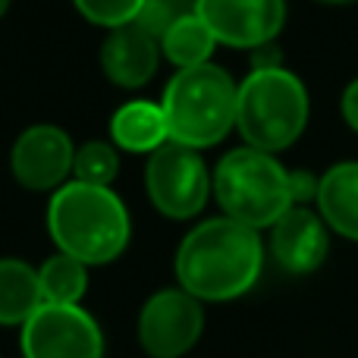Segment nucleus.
<instances>
[{"label":"nucleus","mask_w":358,"mask_h":358,"mask_svg":"<svg viewBox=\"0 0 358 358\" xmlns=\"http://www.w3.org/2000/svg\"><path fill=\"white\" fill-rule=\"evenodd\" d=\"M264 264L258 229L217 217L195 227L176 252V280L198 302H229L255 286Z\"/></svg>","instance_id":"nucleus-1"},{"label":"nucleus","mask_w":358,"mask_h":358,"mask_svg":"<svg viewBox=\"0 0 358 358\" xmlns=\"http://www.w3.org/2000/svg\"><path fill=\"white\" fill-rule=\"evenodd\" d=\"M48 229L63 255L82 264H110L129 245V210L110 185L66 182L48 204Z\"/></svg>","instance_id":"nucleus-2"},{"label":"nucleus","mask_w":358,"mask_h":358,"mask_svg":"<svg viewBox=\"0 0 358 358\" xmlns=\"http://www.w3.org/2000/svg\"><path fill=\"white\" fill-rule=\"evenodd\" d=\"M236 92L239 85L214 63L179 69L161 101L170 142L195 151L217 145L236 126Z\"/></svg>","instance_id":"nucleus-3"},{"label":"nucleus","mask_w":358,"mask_h":358,"mask_svg":"<svg viewBox=\"0 0 358 358\" xmlns=\"http://www.w3.org/2000/svg\"><path fill=\"white\" fill-rule=\"evenodd\" d=\"M308 123V92L283 66H258L236 92V129L252 148L283 151Z\"/></svg>","instance_id":"nucleus-4"},{"label":"nucleus","mask_w":358,"mask_h":358,"mask_svg":"<svg viewBox=\"0 0 358 358\" xmlns=\"http://www.w3.org/2000/svg\"><path fill=\"white\" fill-rule=\"evenodd\" d=\"M223 214L252 229L273 227L296 204L292 173L273 155L258 148H236L217 164L210 176Z\"/></svg>","instance_id":"nucleus-5"},{"label":"nucleus","mask_w":358,"mask_h":358,"mask_svg":"<svg viewBox=\"0 0 358 358\" xmlns=\"http://www.w3.org/2000/svg\"><path fill=\"white\" fill-rule=\"evenodd\" d=\"M145 189L164 217L189 220L204 208L210 195V176L201 155L189 145L164 142L148 155L145 167Z\"/></svg>","instance_id":"nucleus-6"},{"label":"nucleus","mask_w":358,"mask_h":358,"mask_svg":"<svg viewBox=\"0 0 358 358\" xmlns=\"http://www.w3.org/2000/svg\"><path fill=\"white\" fill-rule=\"evenodd\" d=\"M19 343L25 358H104V334L79 305L44 302L22 324Z\"/></svg>","instance_id":"nucleus-7"},{"label":"nucleus","mask_w":358,"mask_h":358,"mask_svg":"<svg viewBox=\"0 0 358 358\" xmlns=\"http://www.w3.org/2000/svg\"><path fill=\"white\" fill-rule=\"evenodd\" d=\"M201 327V302L185 289H164L142 305L138 343L151 358H182L198 343Z\"/></svg>","instance_id":"nucleus-8"},{"label":"nucleus","mask_w":358,"mask_h":358,"mask_svg":"<svg viewBox=\"0 0 358 358\" xmlns=\"http://www.w3.org/2000/svg\"><path fill=\"white\" fill-rule=\"evenodd\" d=\"M195 13L204 19L217 44L261 48L283 29L286 0H195Z\"/></svg>","instance_id":"nucleus-9"},{"label":"nucleus","mask_w":358,"mask_h":358,"mask_svg":"<svg viewBox=\"0 0 358 358\" xmlns=\"http://www.w3.org/2000/svg\"><path fill=\"white\" fill-rule=\"evenodd\" d=\"M76 148L60 126H29L13 145V176L31 192H57L73 173Z\"/></svg>","instance_id":"nucleus-10"},{"label":"nucleus","mask_w":358,"mask_h":358,"mask_svg":"<svg viewBox=\"0 0 358 358\" xmlns=\"http://www.w3.org/2000/svg\"><path fill=\"white\" fill-rule=\"evenodd\" d=\"M327 223L305 204H292L271 227V252L289 273H311L327 258Z\"/></svg>","instance_id":"nucleus-11"},{"label":"nucleus","mask_w":358,"mask_h":358,"mask_svg":"<svg viewBox=\"0 0 358 358\" xmlns=\"http://www.w3.org/2000/svg\"><path fill=\"white\" fill-rule=\"evenodd\" d=\"M157 60H161V41L136 19L110 29L101 48L104 76L120 88H142L157 73Z\"/></svg>","instance_id":"nucleus-12"},{"label":"nucleus","mask_w":358,"mask_h":358,"mask_svg":"<svg viewBox=\"0 0 358 358\" xmlns=\"http://www.w3.org/2000/svg\"><path fill=\"white\" fill-rule=\"evenodd\" d=\"M317 208L330 229L358 242V164L346 161L317 179Z\"/></svg>","instance_id":"nucleus-13"},{"label":"nucleus","mask_w":358,"mask_h":358,"mask_svg":"<svg viewBox=\"0 0 358 358\" xmlns=\"http://www.w3.org/2000/svg\"><path fill=\"white\" fill-rule=\"evenodd\" d=\"M110 138L117 148L132 155H151L164 142H170L167 117L155 101H129L110 120Z\"/></svg>","instance_id":"nucleus-14"},{"label":"nucleus","mask_w":358,"mask_h":358,"mask_svg":"<svg viewBox=\"0 0 358 358\" xmlns=\"http://www.w3.org/2000/svg\"><path fill=\"white\" fill-rule=\"evenodd\" d=\"M41 305L44 299L35 267L16 258H0V324L22 327Z\"/></svg>","instance_id":"nucleus-15"},{"label":"nucleus","mask_w":358,"mask_h":358,"mask_svg":"<svg viewBox=\"0 0 358 358\" xmlns=\"http://www.w3.org/2000/svg\"><path fill=\"white\" fill-rule=\"evenodd\" d=\"M214 44H217V38L210 35V29L204 25V19L192 10V13H185L179 22H173L167 29V35L161 38V54L167 57L170 63H176L179 69H189V66L210 63Z\"/></svg>","instance_id":"nucleus-16"},{"label":"nucleus","mask_w":358,"mask_h":358,"mask_svg":"<svg viewBox=\"0 0 358 358\" xmlns=\"http://www.w3.org/2000/svg\"><path fill=\"white\" fill-rule=\"evenodd\" d=\"M88 264H82L73 255H54L38 267L41 299L48 305H79L88 289Z\"/></svg>","instance_id":"nucleus-17"},{"label":"nucleus","mask_w":358,"mask_h":358,"mask_svg":"<svg viewBox=\"0 0 358 358\" xmlns=\"http://www.w3.org/2000/svg\"><path fill=\"white\" fill-rule=\"evenodd\" d=\"M120 170V157L117 148L107 142H85L82 148H76V161H73V173L76 182H88V185H110L113 176Z\"/></svg>","instance_id":"nucleus-18"},{"label":"nucleus","mask_w":358,"mask_h":358,"mask_svg":"<svg viewBox=\"0 0 358 358\" xmlns=\"http://www.w3.org/2000/svg\"><path fill=\"white\" fill-rule=\"evenodd\" d=\"M73 3L88 22L117 29V25H126L138 16L145 0H73Z\"/></svg>","instance_id":"nucleus-19"},{"label":"nucleus","mask_w":358,"mask_h":358,"mask_svg":"<svg viewBox=\"0 0 358 358\" xmlns=\"http://www.w3.org/2000/svg\"><path fill=\"white\" fill-rule=\"evenodd\" d=\"M192 10H195V0H145L138 16H136V22H142L145 29L161 41V38L167 35L170 25L179 22V19Z\"/></svg>","instance_id":"nucleus-20"},{"label":"nucleus","mask_w":358,"mask_h":358,"mask_svg":"<svg viewBox=\"0 0 358 358\" xmlns=\"http://www.w3.org/2000/svg\"><path fill=\"white\" fill-rule=\"evenodd\" d=\"M343 117H346V123L358 132V79L349 82L346 92H343Z\"/></svg>","instance_id":"nucleus-21"},{"label":"nucleus","mask_w":358,"mask_h":358,"mask_svg":"<svg viewBox=\"0 0 358 358\" xmlns=\"http://www.w3.org/2000/svg\"><path fill=\"white\" fill-rule=\"evenodd\" d=\"M6 10H10V0H0V16H3Z\"/></svg>","instance_id":"nucleus-22"},{"label":"nucleus","mask_w":358,"mask_h":358,"mask_svg":"<svg viewBox=\"0 0 358 358\" xmlns=\"http://www.w3.org/2000/svg\"><path fill=\"white\" fill-rule=\"evenodd\" d=\"M321 3H352V0H321Z\"/></svg>","instance_id":"nucleus-23"}]
</instances>
